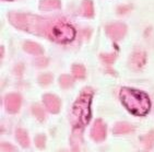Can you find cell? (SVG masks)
Here are the masks:
<instances>
[{
    "label": "cell",
    "mask_w": 154,
    "mask_h": 152,
    "mask_svg": "<svg viewBox=\"0 0 154 152\" xmlns=\"http://www.w3.org/2000/svg\"><path fill=\"white\" fill-rule=\"evenodd\" d=\"M120 100L125 107L134 115L142 116L150 110V100L145 93L131 88H122L120 90Z\"/></svg>",
    "instance_id": "6da1fadb"
},
{
    "label": "cell",
    "mask_w": 154,
    "mask_h": 152,
    "mask_svg": "<svg viewBox=\"0 0 154 152\" xmlns=\"http://www.w3.org/2000/svg\"><path fill=\"white\" fill-rule=\"evenodd\" d=\"M91 98H92V93L90 91H86V92H83L74 103L72 108V116L74 118L73 124L77 127L85 126L89 122L91 116V110H90Z\"/></svg>",
    "instance_id": "7a4b0ae2"
},
{
    "label": "cell",
    "mask_w": 154,
    "mask_h": 152,
    "mask_svg": "<svg viewBox=\"0 0 154 152\" xmlns=\"http://www.w3.org/2000/svg\"><path fill=\"white\" fill-rule=\"evenodd\" d=\"M51 37L58 43H68L71 42L75 37V30L71 25L66 23L54 24L49 31Z\"/></svg>",
    "instance_id": "3957f363"
},
{
    "label": "cell",
    "mask_w": 154,
    "mask_h": 152,
    "mask_svg": "<svg viewBox=\"0 0 154 152\" xmlns=\"http://www.w3.org/2000/svg\"><path fill=\"white\" fill-rule=\"evenodd\" d=\"M126 25L122 23H113L107 25L106 27V33L110 36V39L118 41V39H122L124 35L126 34Z\"/></svg>",
    "instance_id": "277c9868"
},
{
    "label": "cell",
    "mask_w": 154,
    "mask_h": 152,
    "mask_svg": "<svg viewBox=\"0 0 154 152\" xmlns=\"http://www.w3.org/2000/svg\"><path fill=\"white\" fill-rule=\"evenodd\" d=\"M21 104V98L18 94H10L7 96L6 98V106L9 112L11 113H15L18 112L19 107Z\"/></svg>",
    "instance_id": "5b68a950"
},
{
    "label": "cell",
    "mask_w": 154,
    "mask_h": 152,
    "mask_svg": "<svg viewBox=\"0 0 154 152\" xmlns=\"http://www.w3.org/2000/svg\"><path fill=\"white\" fill-rule=\"evenodd\" d=\"M44 103L46 107L51 110V113H57L60 108V102L56 96L51 95V94H46L44 96Z\"/></svg>",
    "instance_id": "8992f818"
},
{
    "label": "cell",
    "mask_w": 154,
    "mask_h": 152,
    "mask_svg": "<svg viewBox=\"0 0 154 152\" xmlns=\"http://www.w3.org/2000/svg\"><path fill=\"white\" fill-rule=\"evenodd\" d=\"M42 10H54L60 8V0H42L39 3Z\"/></svg>",
    "instance_id": "52a82bcc"
},
{
    "label": "cell",
    "mask_w": 154,
    "mask_h": 152,
    "mask_svg": "<svg viewBox=\"0 0 154 152\" xmlns=\"http://www.w3.org/2000/svg\"><path fill=\"white\" fill-rule=\"evenodd\" d=\"M81 11L82 14L86 18H92L93 13H94V9H93V3L91 0H84L81 5Z\"/></svg>",
    "instance_id": "ba28073f"
},
{
    "label": "cell",
    "mask_w": 154,
    "mask_h": 152,
    "mask_svg": "<svg viewBox=\"0 0 154 152\" xmlns=\"http://www.w3.org/2000/svg\"><path fill=\"white\" fill-rule=\"evenodd\" d=\"M145 63V55L141 51H138V53H134L132 58H131V66L134 68H140L142 67Z\"/></svg>",
    "instance_id": "9c48e42d"
},
{
    "label": "cell",
    "mask_w": 154,
    "mask_h": 152,
    "mask_svg": "<svg viewBox=\"0 0 154 152\" xmlns=\"http://www.w3.org/2000/svg\"><path fill=\"white\" fill-rule=\"evenodd\" d=\"M24 51L29 53V54H33V55H39L43 53V49L42 47L39 46L38 44H36V43H33V42H26L24 44Z\"/></svg>",
    "instance_id": "30bf717a"
},
{
    "label": "cell",
    "mask_w": 154,
    "mask_h": 152,
    "mask_svg": "<svg viewBox=\"0 0 154 152\" xmlns=\"http://www.w3.org/2000/svg\"><path fill=\"white\" fill-rule=\"evenodd\" d=\"M104 134H105V126H104V124L101 120H97V122L95 123L92 135L96 139H100V138L104 137Z\"/></svg>",
    "instance_id": "8fae6325"
},
{
    "label": "cell",
    "mask_w": 154,
    "mask_h": 152,
    "mask_svg": "<svg viewBox=\"0 0 154 152\" xmlns=\"http://www.w3.org/2000/svg\"><path fill=\"white\" fill-rule=\"evenodd\" d=\"M72 71H73V75L75 76V78H79V79L83 78L84 75H85L84 67L81 65H74L73 67H72Z\"/></svg>",
    "instance_id": "7c38bea8"
},
{
    "label": "cell",
    "mask_w": 154,
    "mask_h": 152,
    "mask_svg": "<svg viewBox=\"0 0 154 152\" xmlns=\"http://www.w3.org/2000/svg\"><path fill=\"white\" fill-rule=\"evenodd\" d=\"M60 84H61L63 88L70 87V85L72 84L71 77H69V76H66V75L61 76V77H60Z\"/></svg>",
    "instance_id": "4fadbf2b"
},
{
    "label": "cell",
    "mask_w": 154,
    "mask_h": 152,
    "mask_svg": "<svg viewBox=\"0 0 154 152\" xmlns=\"http://www.w3.org/2000/svg\"><path fill=\"white\" fill-rule=\"evenodd\" d=\"M39 82L42 84H48L51 82V75H42L39 77Z\"/></svg>",
    "instance_id": "5bb4252c"
},
{
    "label": "cell",
    "mask_w": 154,
    "mask_h": 152,
    "mask_svg": "<svg viewBox=\"0 0 154 152\" xmlns=\"http://www.w3.org/2000/svg\"><path fill=\"white\" fill-rule=\"evenodd\" d=\"M129 129H130V127L126 124H119V125L116 126L115 130H119L118 132H125V131H128Z\"/></svg>",
    "instance_id": "9a60e30c"
},
{
    "label": "cell",
    "mask_w": 154,
    "mask_h": 152,
    "mask_svg": "<svg viewBox=\"0 0 154 152\" xmlns=\"http://www.w3.org/2000/svg\"><path fill=\"white\" fill-rule=\"evenodd\" d=\"M102 58L104 59L105 63H113L114 59H115V56L114 55H102Z\"/></svg>",
    "instance_id": "2e32d148"
}]
</instances>
